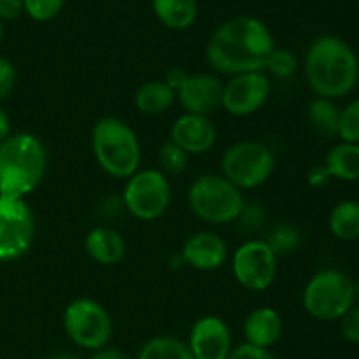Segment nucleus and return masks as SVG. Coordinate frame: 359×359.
Wrapping results in <instances>:
<instances>
[{"label":"nucleus","mask_w":359,"mask_h":359,"mask_svg":"<svg viewBox=\"0 0 359 359\" xmlns=\"http://www.w3.org/2000/svg\"><path fill=\"white\" fill-rule=\"evenodd\" d=\"M276 41L270 28L255 16H235L221 23L205 46V60L214 72L237 76L263 72Z\"/></svg>","instance_id":"obj_1"},{"label":"nucleus","mask_w":359,"mask_h":359,"mask_svg":"<svg viewBox=\"0 0 359 359\" xmlns=\"http://www.w3.org/2000/svg\"><path fill=\"white\" fill-rule=\"evenodd\" d=\"M305 76L316 97L340 98L354 90L359 79L356 53L337 35H321L305 55Z\"/></svg>","instance_id":"obj_2"},{"label":"nucleus","mask_w":359,"mask_h":359,"mask_svg":"<svg viewBox=\"0 0 359 359\" xmlns=\"http://www.w3.org/2000/svg\"><path fill=\"white\" fill-rule=\"evenodd\" d=\"M48 151L37 135L11 133L0 142V196L25 198L44 179Z\"/></svg>","instance_id":"obj_3"},{"label":"nucleus","mask_w":359,"mask_h":359,"mask_svg":"<svg viewBox=\"0 0 359 359\" xmlns=\"http://www.w3.org/2000/svg\"><path fill=\"white\" fill-rule=\"evenodd\" d=\"M91 151L98 167L111 177L128 179L140 170L139 137L128 123L114 116H105L93 125Z\"/></svg>","instance_id":"obj_4"},{"label":"nucleus","mask_w":359,"mask_h":359,"mask_svg":"<svg viewBox=\"0 0 359 359\" xmlns=\"http://www.w3.org/2000/svg\"><path fill=\"white\" fill-rule=\"evenodd\" d=\"M245 198L237 186L221 174H203L188 189V205L198 219L209 224H230L238 219Z\"/></svg>","instance_id":"obj_5"},{"label":"nucleus","mask_w":359,"mask_h":359,"mask_svg":"<svg viewBox=\"0 0 359 359\" xmlns=\"http://www.w3.org/2000/svg\"><path fill=\"white\" fill-rule=\"evenodd\" d=\"M302 300L311 318L337 321L356 304V286L342 270L326 269L309 279Z\"/></svg>","instance_id":"obj_6"},{"label":"nucleus","mask_w":359,"mask_h":359,"mask_svg":"<svg viewBox=\"0 0 359 359\" xmlns=\"http://www.w3.org/2000/svg\"><path fill=\"white\" fill-rule=\"evenodd\" d=\"M276 153L262 140H241L221 156V175L241 191L265 184L276 172Z\"/></svg>","instance_id":"obj_7"},{"label":"nucleus","mask_w":359,"mask_h":359,"mask_svg":"<svg viewBox=\"0 0 359 359\" xmlns=\"http://www.w3.org/2000/svg\"><path fill=\"white\" fill-rule=\"evenodd\" d=\"M63 330L74 346L97 353L109 347L112 319L107 309L93 298H77L63 311Z\"/></svg>","instance_id":"obj_8"},{"label":"nucleus","mask_w":359,"mask_h":359,"mask_svg":"<svg viewBox=\"0 0 359 359\" xmlns=\"http://www.w3.org/2000/svg\"><path fill=\"white\" fill-rule=\"evenodd\" d=\"M172 188L160 168H140L126 179L123 189L125 209L139 221H156L170 207Z\"/></svg>","instance_id":"obj_9"},{"label":"nucleus","mask_w":359,"mask_h":359,"mask_svg":"<svg viewBox=\"0 0 359 359\" xmlns=\"http://www.w3.org/2000/svg\"><path fill=\"white\" fill-rule=\"evenodd\" d=\"M235 280L248 291L262 293L277 279V256L263 238H249L231 258Z\"/></svg>","instance_id":"obj_10"},{"label":"nucleus","mask_w":359,"mask_h":359,"mask_svg":"<svg viewBox=\"0 0 359 359\" xmlns=\"http://www.w3.org/2000/svg\"><path fill=\"white\" fill-rule=\"evenodd\" d=\"M35 217L25 198L0 196V262H14L34 244Z\"/></svg>","instance_id":"obj_11"},{"label":"nucleus","mask_w":359,"mask_h":359,"mask_svg":"<svg viewBox=\"0 0 359 359\" xmlns=\"http://www.w3.org/2000/svg\"><path fill=\"white\" fill-rule=\"evenodd\" d=\"M272 84L265 72H245L231 76L223 83L221 109L235 118H248L265 107Z\"/></svg>","instance_id":"obj_12"},{"label":"nucleus","mask_w":359,"mask_h":359,"mask_svg":"<svg viewBox=\"0 0 359 359\" xmlns=\"http://www.w3.org/2000/svg\"><path fill=\"white\" fill-rule=\"evenodd\" d=\"M186 344L195 359H228L233 351L231 330L219 316L196 319Z\"/></svg>","instance_id":"obj_13"},{"label":"nucleus","mask_w":359,"mask_h":359,"mask_svg":"<svg viewBox=\"0 0 359 359\" xmlns=\"http://www.w3.org/2000/svg\"><path fill=\"white\" fill-rule=\"evenodd\" d=\"M179 104L189 114L210 116L221 109L223 102V83L214 74H189L177 93Z\"/></svg>","instance_id":"obj_14"},{"label":"nucleus","mask_w":359,"mask_h":359,"mask_svg":"<svg viewBox=\"0 0 359 359\" xmlns=\"http://www.w3.org/2000/svg\"><path fill=\"white\" fill-rule=\"evenodd\" d=\"M228 258V245L216 231L200 230L189 235L181 249V259L200 272L221 269Z\"/></svg>","instance_id":"obj_15"},{"label":"nucleus","mask_w":359,"mask_h":359,"mask_svg":"<svg viewBox=\"0 0 359 359\" xmlns=\"http://www.w3.org/2000/svg\"><path fill=\"white\" fill-rule=\"evenodd\" d=\"M186 154H203L212 149L217 140V128L209 116L184 114L179 116L170 128V139Z\"/></svg>","instance_id":"obj_16"},{"label":"nucleus","mask_w":359,"mask_h":359,"mask_svg":"<svg viewBox=\"0 0 359 359\" xmlns=\"http://www.w3.org/2000/svg\"><path fill=\"white\" fill-rule=\"evenodd\" d=\"M244 340L249 346L270 349L280 340L284 323L279 312L272 307H256L244 321Z\"/></svg>","instance_id":"obj_17"},{"label":"nucleus","mask_w":359,"mask_h":359,"mask_svg":"<svg viewBox=\"0 0 359 359\" xmlns=\"http://www.w3.org/2000/svg\"><path fill=\"white\" fill-rule=\"evenodd\" d=\"M86 255L95 263L104 266L118 265L126 255V241L118 230L111 226H97L88 231L84 238Z\"/></svg>","instance_id":"obj_18"},{"label":"nucleus","mask_w":359,"mask_h":359,"mask_svg":"<svg viewBox=\"0 0 359 359\" xmlns=\"http://www.w3.org/2000/svg\"><path fill=\"white\" fill-rule=\"evenodd\" d=\"M175 100H177L175 91L163 79L147 81V83L140 84L133 97L137 111L146 116L163 114L174 105Z\"/></svg>","instance_id":"obj_19"},{"label":"nucleus","mask_w":359,"mask_h":359,"mask_svg":"<svg viewBox=\"0 0 359 359\" xmlns=\"http://www.w3.org/2000/svg\"><path fill=\"white\" fill-rule=\"evenodd\" d=\"M154 16L170 30H188L198 18L196 0H151Z\"/></svg>","instance_id":"obj_20"},{"label":"nucleus","mask_w":359,"mask_h":359,"mask_svg":"<svg viewBox=\"0 0 359 359\" xmlns=\"http://www.w3.org/2000/svg\"><path fill=\"white\" fill-rule=\"evenodd\" d=\"M325 168L340 181H359V144L340 142L328 151Z\"/></svg>","instance_id":"obj_21"},{"label":"nucleus","mask_w":359,"mask_h":359,"mask_svg":"<svg viewBox=\"0 0 359 359\" xmlns=\"http://www.w3.org/2000/svg\"><path fill=\"white\" fill-rule=\"evenodd\" d=\"M330 231L333 237L344 242H353L359 238V202L344 200L337 203L330 212Z\"/></svg>","instance_id":"obj_22"},{"label":"nucleus","mask_w":359,"mask_h":359,"mask_svg":"<svg viewBox=\"0 0 359 359\" xmlns=\"http://www.w3.org/2000/svg\"><path fill=\"white\" fill-rule=\"evenodd\" d=\"M340 109L332 98L316 97L307 105V119L312 128L325 137H335L339 128Z\"/></svg>","instance_id":"obj_23"},{"label":"nucleus","mask_w":359,"mask_h":359,"mask_svg":"<svg viewBox=\"0 0 359 359\" xmlns=\"http://www.w3.org/2000/svg\"><path fill=\"white\" fill-rule=\"evenodd\" d=\"M137 359H195L188 344L177 337L158 335L147 340Z\"/></svg>","instance_id":"obj_24"},{"label":"nucleus","mask_w":359,"mask_h":359,"mask_svg":"<svg viewBox=\"0 0 359 359\" xmlns=\"http://www.w3.org/2000/svg\"><path fill=\"white\" fill-rule=\"evenodd\" d=\"M265 242L279 258V256L290 255V252L297 251L300 248L302 233L294 224L279 223L270 230L269 238H265Z\"/></svg>","instance_id":"obj_25"},{"label":"nucleus","mask_w":359,"mask_h":359,"mask_svg":"<svg viewBox=\"0 0 359 359\" xmlns=\"http://www.w3.org/2000/svg\"><path fill=\"white\" fill-rule=\"evenodd\" d=\"M189 163V154H186L184 151L179 146H175L172 140H167L165 144H161V147L158 149V165H160V170L165 175H179L188 168Z\"/></svg>","instance_id":"obj_26"},{"label":"nucleus","mask_w":359,"mask_h":359,"mask_svg":"<svg viewBox=\"0 0 359 359\" xmlns=\"http://www.w3.org/2000/svg\"><path fill=\"white\" fill-rule=\"evenodd\" d=\"M298 70V60L290 49L277 48L270 53L269 60L265 63V70L270 76L277 77V79H287V77L294 76Z\"/></svg>","instance_id":"obj_27"},{"label":"nucleus","mask_w":359,"mask_h":359,"mask_svg":"<svg viewBox=\"0 0 359 359\" xmlns=\"http://www.w3.org/2000/svg\"><path fill=\"white\" fill-rule=\"evenodd\" d=\"M337 135L342 139V142L359 144V98L340 111Z\"/></svg>","instance_id":"obj_28"},{"label":"nucleus","mask_w":359,"mask_h":359,"mask_svg":"<svg viewBox=\"0 0 359 359\" xmlns=\"http://www.w3.org/2000/svg\"><path fill=\"white\" fill-rule=\"evenodd\" d=\"M25 13L39 23L51 21L62 13L65 0H23Z\"/></svg>","instance_id":"obj_29"},{"label":"nucleus","mask_w":359,"mask_h":359,"mask_svg":"<svg viewBox=\"0 0 359 359\" xmlns=\"http://www.w3.org/2000/svg\"><path fill=\"white\" fill-rule=\"evenodd\" d=\"M340 333L351 344H359V307L354 305L340 318Z\"/></svg>","instance_id":"obj_30"},{"label":"nucleus","mask_w":359,"mask_h":359,"mask_svg":"<svg viewBox=\"0 0 359 359\" xmlns=\"http://www.w3.org/2000/svg\"><path fill=\"white\" fill-rule=\"evenodd\" d=\"M16 86V69L7 58L0 56V102L6 100Z\"/></svg>","instance_id":"obj_31"},{"label":"nucleus","mask_w":359,"mask_h":359,"mask_svg":"<svg viewBox=\"0 0 359 359\" xmlns=\"http://www.w3.org/2000/svg\"><path fill=\"white\" fill-rule=\"evenodd\" d=\"M228 359H277L270 349H259V347L249 346V344H241L233 347Z\"/></svg>","instance_id":"obj_32"},{"label":"nucleus","mask_w":359,"mask_h":359,"mask_svg":"<svg viewBox=\"0 0 359 359\" xmlns=\"http://www.w3.org/2000/svg\"><path fill=\"white\" fill-rule=\"evenodd\" d=\"M263 219H265V214L262 212V207L248 205V203H245L244 210H242V214L238 216L237 221H242V224H245L249 230H255V228H259Z\"/></svg>","instance_id":"obj_33"},{"label":"nucleus","mask_w":359,"mask_h":359,"mask_svg":"<svg viewBox=\"0 0 359 359\" xmlns=\"http://www.w3.org/2000/svg\"><path fill=\"white\" fill-rule=\"evenodd\" d=\"M25 13L23 0H0V20H18Z\"/></svg>","instance_id":"obj_34"},{"label":"nucleus","mask_w":359,"mask_h":359,"mask_svg":"<svg viewBox=\"0 0 359 359\" xmlns=\"http://www.w3.org/2000/svg\"><path fill=\"white\" fill-rule=\"evenodd\" d=\"M330 179H332V175L328 174L325 165H316V167H312L307 172V182L312 188H325L330 182Z\"/></svg>","instance_id":"obj_35"},{"label":"nucleus","mask_w":359,"mask_h":359,"mask_svg":"<svg viewBox=\"0 0 359 359\" xmlns=\"http://www.w3.org/2000/svg\"><path fill=\"white\" fill-rule=\"evenodd\" d=\"M188 76H189V74L186 72L184 69H181V67H172V69L168 70L167 74H165L163 81L168 84V86L172 88V90L175 91V93H177V90L182 86V83L188 79Z\"/></svg>","instance_id":"obj_36"},{"label":"nucleus","mask_w":359,"mask_h":359,"mask_svg":"<svg viewBox=\"0 0 359 359\" xmlns=\"http://www.w3.org/2000/svg\"><path fill=\"white\" fill-rule=\"evenodd\" d=\"M90 359H132L126 353L119 349H112V347H105V349L97 351L90 356Z\"/></svg>","instance_id":"obj_37"},{"label":"nucleus","mask_w":359,"mask_h":359,"mask_svg":"<svg viewBox=\"0 0 359 359\" xmlns=\"http://www.w3.org/2000/svg\"><path fill=\"white\" fill-rule=\"evenodd\" d=\"M11 135V119L7 112L0 107V142Z\"/></svg>","instance_id":"obj_38"},{"label":"nucleus","mask_w":359,"mask_h":359,"mask_svg":"<svg viewBox=\"0 0 359 359\" xmlns=\"http://www.w3.org/2000/svg\"><path fill=\"white\" fill-rule=\"evenodd\" d=\"M46 359H79V356L74 353H70V351H58V353L49 354Z\"/></svg>","instance_id":"obj_39"},{"label":"nucleus","mask_w":359,"mask_h":359,"mask_svg":"<svg viewBox=\"0 0 359 359\" xmlns=\"http://www.w3.org/2000/svg\"><path fill=\"white\" fill-rule=\"evenodd\" d=\"M354 286H356V302L359 304V277H358L356 283H354Z\"/></svg>","instance_id":"obj_40"},{"label":"nucleus","mask_w":359,"mask_h":359,"mask_svg":"<svg viewBox=\"0 0 359 359\" xmlns=\"http://www.w3.org/2000/svg\"><path fill=\"white\" fill-rule=\"evenodd\" d=\"M2 39H4V21L0 20V42H2Z\"/></svg>","instance_id":"obj_41"},{"label":"nucleus","mask_w":359,"mask_h":359,"mask_svg":"<svg viewBox=\"0 0 359 359\" xmlns=\"http://www.w3.org/2000/svg\"><path fill=\"white\" fill-rule=\"evenodd\" d=\"M105 2H107V0H105Z\"/></svg>","instance_id":"obj_42"}]
</instances>
